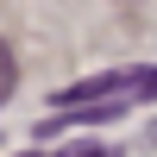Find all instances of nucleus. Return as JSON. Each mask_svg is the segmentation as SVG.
I'll list each match as a JSON object with an SVG mask.
<instances>
[{
    "label": "nucleus",
    "instance_id": "obj_2",
    "mask_svg": "<svg viewBox=\"0 0 157 157\" xmlns=\"http://www.w3.org/2000/svg\"><path fill=\"white\" fill-rule=\"evenodd\" d=\"M13 82H19V63H13V44L0 38V107L13 101Z\"/></svg>",
    "mask_w": 157,
    "mask_h": 157
},
{
    "label": "nucleus",
    "instance_id": "obj_1",
    "mask_svg": "<svg viewBox=\"0 0 157 157\" xmlns=\"http://www.w3.org/2000/svg\"><path fill=\"white\" fill-rule=\"evenodd\" d=\"M138 101H157V63H132V69H107V75H88V82L63 88L57 107L38 120V132H57L69 120H107L120 107H138Z\"/></svg>",
    "mask_w": 157,
    "mask_h": 157
},
{
    "label": "nucleus",
    "instance_id": "obj_3",
    "mask_svg": "<svg viewBox=\"0 0 157 157\" xmlns=\"http://www.w3.org/2000/svg\"><path fill=\"white\" fill-rule=\"evenodd\" d=\"M63 157H113V151H101V145H75V151H63Z\"/></svg>",
    "mask_w": 157,
    "mask_h": 157
}]
</instances>
